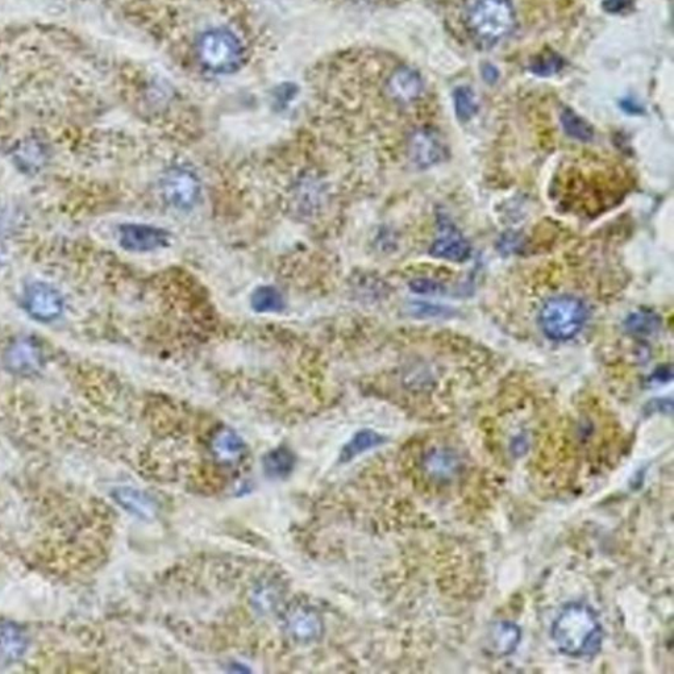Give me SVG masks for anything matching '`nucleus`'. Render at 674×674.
<instances>
[{"mask_svg":"<svg viewBox=\"0 0 674 674\" xmlns=\"http://www.w3.org/2000/svg\"><path fill=\"white\" fill-rule=\"evenodd\" d=\"M517 23L511 0H476L467 15V26L480 43L497 44L509 36Z\"/></svg>","mask_w":674,"mask_h":674,"instance_id":"2","label":"nucleus"},{"mask_svg":"<svg viewBox=\"0 0 674 674\" xmlns=\"http://www.w3.org/2000/svg\"><path fill=\"white\" fill-rule=\"evenodd\" d=\"M424 465H426L427 472L431 476L447 478L457 472L460 461L456 455H453V452L447 451V449H438V451L428 455Z\"/></svg>","mask_w":674,"mask_h":674,"instance_id":"18","label":"nucleus"},{"mask_svg":"<svg viewBox=\"0 0 674 674\" xmlns=\"http://www.w3.org/2000/svg\"><path fill=\"white\" fill-rule=\"evenodd\" d=\"M211 445L216 459L223 461V463H235L244 456V441L228 428L216 432Z\"/></svg>","mask_w":674,"mask_h":674,"instance_id":"14","label":"nucleus"},{"mask_svg":"<svg viewBox=\"0 0 674 674\" xmlns=\"http://www.w3.org/2000/svg\"><path fill=\"white\" fill-rule=\"evenodd\" d=\"M423 82L419 74L409 68L397 70L389 81L391 97L399 102H413L422 94Z\"/></svg>","mask_w":674,"mask_h":674,"instance_id":"13","label":"nucleus"},{"mask_svg":"<svg viewBox=\"0 0 674 674\" xmlns=\"http://www.w3.org/2000/svg\"><path fill=\"white\" fill-rule=\"evenodd\" d=\"M251 306L259 314H278L286 309V299L277 287L262 285L253 290Z\"/></svg>","mask_w":674,"mask_h":674,"instance_id":"16","label":"nucleus"},{"mask_svg":"<svg viewBox=\"0 0 674 674\" xmlns=\"http://www.w3.org/2000/svg\"><path fill=\"white\" fill-rule=\"evenodd\" d=\"M634 0H603L602 6L610 14H621L628 10Z\"/></svg>","mask_w":674,"mask_h":674,"instance_id":"25","label":"nucleus"},{"mask_svg":"<svg viewBox=\"0 0 674 674\" xmlns=\"http://www.w3.org/2000/svg\"><path fill=\"white\" fill-rule=\"evenodd\" d=\"M520 639H522V632L517 624L498 622L490 628L488 646L495 655L507 656L518 648Z\"/></svg>","mask_w":674,"mask_h":674,"instance_id":"12","label":"nucleus"},{"mask_svg":"<svg viewBox=\"0 0 674 674\" xmlns=\"http://www.w3.org/2000/svg\"><path fill=\"white\" fill-rule=\"evenodd\" d=\"M472 253L469 241L461 234L459 228L447 218L440 216L438 235L432 243L430 255L436 259L452 262L467 261Z\"/></svg>","mask_w":674,"mask_h":674,"instance_id":"8","label":"nucleus"},{"mask_svg":"<svg viewBox=\"0 0 674 674\" xmlns=\"http://www.w3.org/2000/svg\"><path fill=\"white\" fill-rule=\"evenodd\" d=\"M244 47L234 32L226 28L210 29L198 41V57L212 73L236 72L244 62Z\"/></svg>","mask_w":674,"mask_h":674,"instance_id":"4","label":"nucleus"},{"mask_svg":"<svg viewBox=\"0 0 674 674\" xmlns=\"http://www.w3.org/2000/svg\"><path fill=\"white\" fill-rule=\"evenodd\" d=\"M286 631L299 643L314 642L322 634V618L311 607H294L287 614Z\"/></svg>","mask_w":674,"mask_h":674,"instance_id":"9","label":"nucleus"},{"mask_svg":"<svg viewBox=\"0 0 674 674\" xmlns=\"http://www.w3.org/2000/svg\"><path fill=\"white\" fill-rule=\"evenodd\" d=\"M552 639L557 648L572 657H592L602 647L603 628L592 607L571 603L552 624Z\"/></svg>","mask_w":674,"mask_h":674,"instance_id":"1","label":"nucleus"},{"mask_svg":"<svg viewBox=\"0 0 674 674\" xmlns=\"http://www.w3.org/2000/svg\"><path fill=\"white\" fill-rule=\"evenodd\" d=\"M588 316V307L580 298L559 295L544 303L539 312V324L549 339L568 341L580 334Z\"/></svg>","mask_w":674,"mask_h":674,"instance_id":"3","label":"nucleus"},{"mask_svg":"<svg viewBox=\"0 0 674 674\" xmlns=\"http://www.w3.org/2000/svg\"><path fill=\"white\" fill-rule=\"evenodd\" d=\"M172 234L165 228L144 223H127L119 227L120 247L133 253H152L170 247Z\"/></svg>","mask_w":674,"mask_h":674,"instance_id":"6","label":"nucleus"},{"mask_svg":"<svg viewBox=\"0 0 674 674\" xmlns=\"http://www.w3.org/2000/svg\"><path fill=\"white\" fill-rule=\"evenodd\" d=\"M661 320L653 312L639 311L628 316L626 328L632 334L651 335L660 327Z\"/></svg>","mask_w":674,"mask_h":674,"instance_id":"22","label":"nucleus"},{"mask_svg":"<svg viewBox=\"0 0 674 674\" xmlns=\"http://www.w3.org/2000/svg\"><path fill=\"white\" fill-rule=\"evenodd\" d=\"M561 124H563L564 131L567 135L573 137L578 141H590L593 139L594 132L590 124L586 123L584 119L574 114L572 110H565L561 114Z\"/></svg>","mask_w":674,"mask_h":674,"instance_id":"21","label":"nucleus"},{"mask_svg":"<svg viewBox=\"0 0 674 674\" xmlns=\"http://www.w3.org/2000/svg\"><path fill=\"white\" fill-rule=\"evenodd\" d=\"M444 155V145L432 132H416L411 139V157L420 168H430L438 164L444 160Z\"/></svg>","mask_w":674,"mask_h":674,"instance_id":"11","label":"nucleus"},{"mask_svg":"<svg viewBox=\"0 0 674 674\" xmlns=\"http://www.w3.org/2000/svg\"><path fill=\"white\" fill-rule=\"evenodd\" d=\"M411 289L415 291V293L419 294H436L440 293V285L436 284V282L431 281V280H426V278H418V280H414L410 284Z\"/></svg>","mask_w":674,"mask_h":674,"instance_id":"24","label":"nucleus"},{"mask_svg":"<svg viewBox=\"0 0 674 674\" xmlns=\"http://www.w3.org/2000/svg\"><path fill=\"white\" fill-rule=\"evenodd\" d=\"M43 356L32 340L20 339L12 344L6 353V364L12 372L29 374L39 370Z\"/></svg>","mask_w":674,"mask_h":674,"instance_id":"10","label":"nucleus"},{"mask_svg":"<svg viewBox=\"0 0 674 674\" xmlns=\"http://www.w3.org/2000/svg\"><path fill=\"white\" fill-rule=\"evenodd\" d=\"M116 501L130 513L139 518L152 519L156 517L157 506L152 498L140 490L123 488L115 492Z\"/></svg>","mask_w":674,"mask_h":674,"instance_id":"15","label":"nucleus"},{"mask_svg":"<svg viewBox=\"0 0 674 674\" xmlns=\"http://www.w3.org/2000/svg\"><path fill=\"white\" fill-rule=\"evenodd\" d=\"M164 199L178 211H191L202 198V182L197 173L183 166H176L166 172L161 182Z\"/></svg>","mask_w":674,"mask_h":674,"instance_id":"5","label":"nucleus"},{"mask_svg":"<svg viewBox=\"0 0 674 674\" xmlns=\"http://www.w3.org/2000/svg\"><path fill=\"white\" fill-rule=\"evenodd\" d=\"M24 306L33 319L49 323L60 318L64 312L65 302L56 287L45 282H35L27 287Z\"/></svg>","mask_w":674,"mask_h":674,"instance_id":"7","label":"nucleus"},{"mask_svg":"<svg viewBox=\"0 0 674 674\" xmlns=\"http://www.w3.org/2000/svg\"><path fill=\"white\" fill-rule=\"evenodd\" d=\"M26 634L12 623L0 624V653L7 659H18L26 652Z\"/></svg>","mask_w":674,"mask_h":674,"instance_id":"17","label":"nucleus"},{"mask_svg":"<svg viewBox=\"0 0 674 674\" xmlns=\"http://www.w3.org/2000/svg\"><path fill=\"white\" fill-rule=\"evenodd\" d=\"M384 440L385 439L382 438L380 434H377V432L372 430L357 432L352 440L345 445L343 451H341L340 460L343 461V463H348V461L355 459V457L361 455V453L369 451V449L384 443Z\"/></svg>","mask_w":674,"mask_h":674,"instance_id":"19","label":"nucleus"},{"mask_svg":"<svg viewBox=\"0 0 674 674\" xmlns=\"http://www.w3.org/2000/svg\"><path fill=\"white\" fill-rule=\"evenodd\" d=\"M453 101H455L456 115L463 122L472 119L474 114H476L478 108L476 97H474V93L469 87H459V89H456Z\"/></svg>","mask_w":674,"mask_h":674,"instance_id":"23","label":"nucleus"},{"mask_svg":"<svg viewBox=\"0 0 674 674\" xmlns=\"http://www.w3.org/2000/svg\"><path fill=\"white\" fill-rule=\"evenodd\" d=\"M293 453L286 448H277L268 453L264 459L265 473L270 477L282 478L291 473L294 467Z\"/></svg>","mask_w":674,"mask_h":674,"instance_id":"20","label":"nucleus"}]
</instances>
